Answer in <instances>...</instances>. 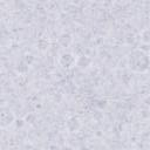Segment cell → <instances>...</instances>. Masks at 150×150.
Listing matches in <instances>:
<instances>
[{"instance_id":"cell-1","label":"cell","mask_w":150,"mask_h":150,"mask_svg":"<svg viewBox=\"0 0 150 150\" xmlns=\"http://www.w3.org/2000/svg\"><path fill=\"white\" fill-rule=\"evenodd\" d=\"M128 64L131 70L143 73L150 66L149 55L141 49H134L128 56Z\"/></svg>"},{"instance_id":"cell-2","label":"cell","mask_w":150,"mask_h":150,"mask_svg":"<svg viewBox=\"0 0 150 150\" xmlns=\"http://www.w3.org/2000/svg\"><path fill=\"white\" fill-rule=\"evenodd\" d=\"M0 120H1V127L6 128L8 125H11L14 121V114L8 109V108H2L1 109V114H0Z\"/></svg>"},{"instance_id":"cell-3","label":"cell","mask_w":150,"mask_h":150,"mask_svg":"<svg viewBox=\"0 0 150 150\" xmlns=\"http://www.w3.org/2000/svg\"><path fill=\"white\" fill-rule=\"evenodd\" d=\"M75 62V57L71 55V54H63L61 57H60V63L62 64V67L64 68H69L74 64Z\"/></svg>"}]
</instances>
